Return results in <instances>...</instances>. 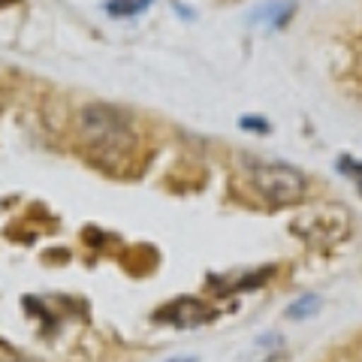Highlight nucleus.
Instances as JSON below:
<instances>
[{"label":"nucleus","mask_w":362,"mask_h":362,"mask_svg":"<svg viewBox=\"0 0 362 362\" xmlns=\"http://www.w3.org/2000/svg\"><path fill=\"white\" fill-rule=\"evenodd\" d=\"M239 124H242V127H245V130H257V133H269V121H266V118H254V115H245V118H242Z\"/></svg>","instance_id":"6e6552de"},{"label":"nucleus","mask_w":362,"mask_h":362,"mask_svg":"<svg viewBox=\"0 0 362 362\" xmlns=\"http://www.w3.org/2000/svg\"><path fill=\"white\" fill-rule=\"evenodd\" d=\"M9 4H16V0H0V9H4V6H9Z\"/></svg>","instance_id":"9d476101"},{"label":"nucleus","mask_w":362,"mask_h":362,"mask_svg":"<svg viewBox=\"0 0 362 362\" xmlns=\"http://www.w3.org/2000/svg\"><path fill=\"white\" fill-rule=\"evenodd\" d=\"M317 311H320V299H317V296H302V299H296L287 308V317H293V320H299V317H302V320H305V317H311Z\"/></svg>","instance_id":"423d86ee"},{"label":"nucleus","mask_w":362,"mask_h":362,"mask_svg":"<svg viewBox=\"0 0 362 362\" xmlns=\"http://www.w3.org/2000/svg\"><path fill=\"white\" fill-rule=\"evenodd\" d=\"M290 13H293V4L290 0H281V4H272L266 9H259V13H254V21H266L269 28H278L290 18Z\"/></svg>","instance_id":"39448f33"},{"label":"nucleus","mask_w":362,"mask_h":362,"mask_svg":"<svg viewBox=\"0 0 362 362\" xmlns=\"http://www.w3.org/2000/svg\"><path fill=\"white\" fill-rule=\"evenodd\" d=\"M78 127H82L85 145L103 163L127 160L130 151H133V145H136L133 124L115 106H103V103L85 106L82 115H78Z\"/></svg>","instance_id":"f257e3e1"},{"label":"nucleus","mask_w":362,"mask_h":362,"mask_svg":"<svg viewBox=\"0 0 362 362\" xmlns=\"http://www.w3.org/2000/svg\"><path fill=\"white\" fill-rule=\"evenodd\" d=\"M154 0H106L103 9L115 18H130V16H139L145 6H151Z\"/></svg>","instance_id":"20e7f679"},{"label":"nucleus","mask_w":362,"mask_h":362,"mask_svg":"<svg viewBox=\"0 0 362 362\" xmlns=\"http://www.w3.org/2000/svg\"><path fill=\"white\" fill-rule=\"evenodd\" d=\"M214 317V311L209 308L206 302H199V299H173L166 305V308L160 311H154V320L157 323H166V326H178V329H194V326H202V323H209Z\"/></svg>","instance_id":"7ed1b4c3"},{"label":"nucleus","mask_w":362,"mask_h":362,"mask_svg":"<svg viewBox=\"0 0 362 362\" xmlns=\"http://www.w3.org/2000/svg\"><path fill=\"white\" fill-rule=\"evenodd\" d=\"M169 362H197L194 356H175V359H169Z\"/></svg>","instance_id":"1a4fd4ad"},{"label":"nucleus","mask_w":362,"mask_h":362,"mask_svg":"<svg viewBox=\"0 0 362 362\" xmlns=\"http://www.w3.org/2000/svg\"><path fill=\"white\" fill-rule=\"evenodd\" d=\"M245 173L269 206L290 209L305 199V175L296 166L281 160H245Z\"/></svg>","instance_id":"f03ea898"},{"label":"nucleus","mask_w":362,"mask_h":362,"mask_svg":"<svg viewBox=\"0 0 362 362\" xmlns=\"http://www.w3.org/2000/svg\"><path fill=\"white\" fill-rule=\"evenodd\" d=\"M338 169H341L344 175H354V181H356V187H359V194H362V163L359 160H354V157H341L338 160Z\"/></svg>","instance_id":"0eeeda50"}]
</instances>
